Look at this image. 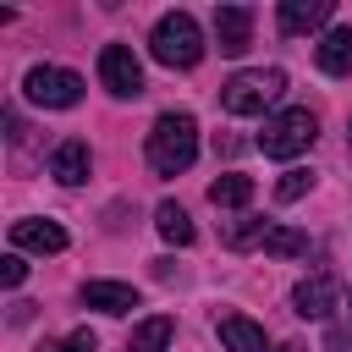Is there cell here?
Returning a JSON list of instances; mask_svg holds the SVG:
<instances>
[{"mask_svg": "<svg viewBox=\"0 0 352 352\" xmlns=\"http://www.w3.org/2000/svg\"><path fill=\"white\" fill-rule=\"evenodd\" d=\"M22 275H28L22 253H6V258H0V280H6V286H22Z\"/></svg>", "mask_w": 352, "mask_h": 352, "instance_id": "cell-22", "label": "cell"}, {"mask_svg": "<svg viewBox=\"0 0 352 352\" xmlns=\"http://www.w3.org/2000/svg\"><path fill=\"white\" fill-rule=\"evenodd\" d=\"M99 82L116 94V99H138L143 94V66L126 44H104L99 50Z\"/></svg>", "mask_w": 352, "mask_h": 352, "instance_id": "cell-6", "label": "cell"}, {"mask_svg": "<svg viewBox=\"0 0 352 352\" xmlns=\"http://www.w3.org/2000/svg\"><path fill=\"white\" fill-rule=\"evenodd\" d=\"M253 198V182L248 176H220V182H209V204L214 209H242Z\"/></svg>", "mask_w": 352, "mask_h": 352, "instance_id": "cell-18", "label": "cell"}, {"mask_svg": "<svg viewBox=\"0 0 352 352\" xmlns=\"http://www.w3.org/2000/svg\"><path fill=\"white\" fill-rule=\"evenodd\" d=\"M308 187H314V170H308V165H292V170L275 182V204H297Z\"/></svg>", "mask_w": 352, "mask_h": 352, "instance_id": "cell-19", "label": "cell"}, {"mask_svg": "<svg viewBox=\"0 0 352 352\" xmlns=\"http://www.w3.org/2000/svg\"><path fill=\"white\" fill-rule=\"evenodd\" d=\"M154 226H160V236H165V242H176V248H187V242L198 236L182 204H160V209H154Z\"/></svg>", "mask_w": 352, "mask_h": 352, "instance_id": "cell-17", "label": "cell"}, {"mask_svg": "<svg viewBox=\"0 0 352 352\" xmlns=\"http://www.w3.org/2000/svg\"><path fill=\"white\" fill-rule=\"evenodd\" d=\"M88 143L82 138H66V143H55V154H50V176L60 182V187H77V182H88Z\"/></svg>", "mask_w": 352, "mask_h": 352, "instance_id": "cell-11", "label": "cell"}, {"mask_svg": "<svg viewBox=\"0 0 352 352\" xmlns=\"http://www.w3.org/2000/svg\"><path fill=\"white\" fill-rule=\"evenodd\" d=\"M170 336H176V324H170L165 314H154V319H143V324L132 330L126 352H165V346H170Z\"/></svg>", "mask_w": 352, "mask_h": 352, "instance_id": "cell-16", "label": "cell"}, {"mask_svg": "<svg viewBox=\"0 0 352 352\" xmlns=\"http://www.w3.org/2000/svg\"><path fill=\"white\" fill-rule=\"evenodd\" d=\"M220 341H226V352H264V330L248 314H226L220 319Z\"/></svg>", "mask_w": 352, "mask_h": 352, "instance_id": "cell-15", "label": "cell"}, {"mask_svg": "<svg viewBox=\"0 0 352 352\" xmlns=\"http://www.w3.org/2000/svg\"><path fill=\"white\" fill-rule=\"evenodd\" d=\"M214 44H220V55H242L253 44V6H220L214 11Z\"/></svg>", "mask_w": 352, "mask_h": 352, "instance_id": "cell-7", "label": "cell"}, {"mask_svg": "<svg viewBox=\"0 0 352 352\" xmlns=\"http://www.w3.org/2000/svg\"><path fill=\"white\" fill-rule=\"evenodd\" d=\"M292 308H297L302 319H330V308H336V275L314 270L308 280H297V286H292Z\"/></svg>", "mask_w": 352, "mask_h": 352, "instance_id": "cell-8", "label": "cell"}, {"mask_svg": "<svg viewBox=\"0 0 352 352\" xmlns=\"http://www.w3.org/2000/svg\"><path fill=\"white\" fill-rule=\"evenodd\" d=\"M258 248H264L270 258H308V253H314V236H308V231H292V226H270Z\"/></svg>", "mask_w": 352, "mask_h": 352, "instance_id": "cell-14", "label": "cell"}, {"mask_svg": "<svg viewBox=\"0 0 352 352\" xmlns=\"http://www.w3.org/2000/svg\"><path fill=\"white\" fill-rule=\"evenodd\" d=\"M148 50H154L160 66L187 72V66L204 60V33H198V22H192L187 11H165V16L154 22V33H148Z\"/></svg>", "mask_w": 352, "mask_h": 352, "instance_id": "cell-2", "label": "cell"}, {"mask_svg": "<svg viewBox=\"0 0 352 352\" xmlns=\"http://www.w3.org/2000/svg\"><path fill=\"white\" fill-rule=\"evenodd\" d=\"M11 242L28 248V253H60V248H66V231H60L55 220H16V226H11Z\"/></svg>", "mask_w": 352, "mask_h": 352, "instance_id": "cell-12", "label": "cell"}, {"mask_svg": "<svg viewBox=\"0 0 352 352\" xmlns=\"http://www.w3.org/2000/svg\"><path fill=\"white\" fill-rule=\"evenodd\" d=\"M275 352H302V341H286V346H275Z\"/></svg>", "mask_w": 352, "mask_h": 352, "instance_id": "cell-23", "label": "cell"}, {"mask_svg": "<svg viewBox=\"0 0 352 352\" xmlns=\"http://www.w3.org/2000/svg\"><path fill=\"white\" fill-rule=\"evenodd\" d=\"M38 352H94V330H72L66 341H38Z\"/></svg>", "mask_w": 352, "mask_h": 352, "instance_id": "cell-21", "label": "cell"}, {"mask_svg": "<svg viewBox=\"0 0 352 352\" xmlns=\"http://www.w3.org/2000/svg\"><path fill=\"white\" fill-rule=\"evenodd\" d=\"M314 138H319V121H314V110L292 104V110H280V116H270V121H264V132H258V148H264L270 160H297V154H302Z\"/></svg>", "mask_w": 352, "mask_h": 352, "instance_id": "cell-4", "label": "cell"}, {"mask_svg": "<svg viewBox=\"0 0 352 352\" xmlns=\"http://www.w3.org/2000/svg\"><path fill=\"white\" fill-rule=\"evenodd\" d=\"M264 231H270L264 220H242V226L226 231V248H253V242H264Z\"/></svg>", "mask_w": 352, "mask_h": 352, "instance_id": "cell-20", "label": "cell"}, {"mask_svg": "<svg viewBox=\"0 0 352 352\" xmlns=\"http://www.w3.org/2000/svg\"><path fill=\"white\" fill-rule=\"evenodd\" d=\"M319 72H330V77H346L352 72V28H330L324 38H319Z\"/></svg>", "mask_w": 352, "mask_h": 352, "instance_id": "cell-13", "label": "cell"}, {"mask_svg": "<svg viewBox=\"0 0 352 352\" xmlns=\"http://www.w3.org/2000/svg\"><path fill=\"white\" fill-rule=\"evenodd\" d=\"M22 94H28L33 104H44V110H72V104L82 99V77L66 72V66H33V72L22 77Z\"/></svg>", "mask_w": 352, "mask_h": 352, "instance_id": "cell-5", "label": "cell"}, {"mask_svg": "<svg viewBox=\"0 0 352 352\" xmlns=\"http://www.w3.org/2000/svg\"><path fill=\"white\" fill-rule=\"evenodd\" d=\"M286 94V72L280 66H258V72H236L231 82H220V104L231 116H264V104H275Z\"/></svg>", "mask_w": 352, "mask_h": 352, "instance_id": "cell-3", "label": "cell"}, {"mask_svg": "<svg viewBox=\"0 0 352 352\" xmlns=\"http://www.w3.org/2000/svg\"><path fill=\"white\" fill-rule=\"evenodd\" d=\"M330 11H336L330 0H280L275 22H280V33H314L330 22Z\"/></svg>", "mask_w": 352, "mask_h": 352, "instance_id": "cell-10", "label": "cell"}, {"mask_svg": "<svg viewBox=\"0 0 352 352\" xmlns=\"http://www.w3.org/2000/svg\"><path fill=\"white\" fill-rule=\"evenodd\" d=\"M82 302L99 308V314H132L143 297H138V286H126V280H82Z\"/></svg>", "mask_w": 352, "mask_h": 352, "instance_id": "cell-9", "label": "cell"}, {"mask_svg": "<svg viewBox=\"0 0 352 352\" xmlns=\"http://www.w3.org/2000/svg\"><path fill=\"white\" fill-rule=\"evenodd\" d=\"M192 160H198V121L187 110H165L148 132V165L160 176H182Z\"/></svg>", "mask_w": 352, "mask_h": 352, "instance_id": "cell-1", "label": "cell"}]
</instances>
